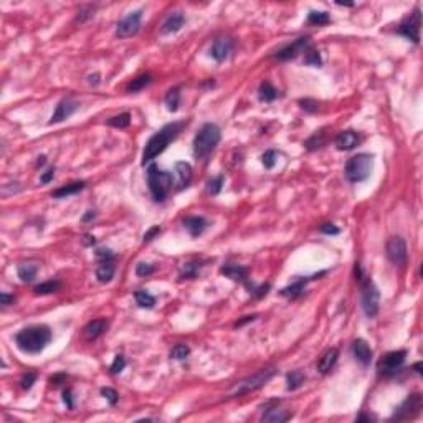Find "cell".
<instances>
[{
    "mask_svg": "<svg viewBox=\"0 0 423 423\" xmlns=\"http://www.w3.org/2000/svg\"><path fill=\"white\" fill-rule=\"evenodd\" d=\"M63 402H65V404H67L68 408H73L71 392H69V390H65V392H63Z\"/></svg>",
    "mask_w": 423,
    "mask_h": 423,
    "instance_id": "cell-54",
    "label": "cell"
},
{
    "mask_svg": "<svg viewBox=\"0 0 423 423\" xmlns=\"http://www.w3.org/2000/svg\"><path fill=\"white\" fill-rule=\"evenodd\" d=\"M93 15H94V9H93V7H85V9H81L80 12H78L76 22H85L86 18L93 17Z\"/></svg>",
    "mask_w": 423,
    "mask_h": 423,
    "instance_id": "cell-46",
    "label": "cell"
},
{
    "mask_svg": "<svg viewBox=\"0 0 423 423\" xmlns=\"http://www.w3.org/2000/svg\"><path fill=\"white\" fill-rule=\"evenodd\" d=\"M35 380H36V375H35V373H32V372H30V373H27V375L22 379V382H20V384H22V389L28 390V389L32 387V385H34V382H35Z\"/></svg>",
    "mask_w": 423,
    "mask_h": 423,
    "instance_id": "cell-48",
    "label": "cell"
},
{
    "mask_svg": "<svg viewBox=\"0 0 423 423\" xmlns=\"http://www.w3.org/2000/svg\"><path fill=\"white\" fill-rule=\"evenodd\" d=\"M223 182H225L223 175H217L215 179H212L210 182H208V187H207L208 194H212V195L219 194V192L221 190V187H223Z\"/></svg>",
    "mask_w": 423,
    "mask_h": 423,
    "instance_id": "cell-38",
    "label": "cell"
},
{
    "mask_svg": "<svg viewBox=\"0 0 423 423\" xmlns=\"http://www.w3.org/2000/svg\"><path fill=\"white\" fill-rule=\"evenodd\" d=\"M266 410H268V412L263 415L261 420L268 422V423H285V422H288L291 417H293L291 412H288V410H281V408H278V406L266 408Z\"/></svg>",
    "mask_w": 423,
    "mask_h": 423,
    "instance_id": "cell-23",
    "label": "cell"
},
{
    "mask_svg": "<svg viewBox=\"0 0 423 423\" xmlns=\"http://www.w3.org/2000/svg\"><path fill=\"white\" fill-rule=\"evenodd\" d=\"M14 301H15L14 296H9V294H5V293L0 294V305L2 306H9L10 303H14Z\"/></svg>",
    "mask_w": 423,
    "mask_h": 423,
    "instance_id": "cell-53",
    "label": "cell"
},
{
    "mask_svg": "<svg viewBox=\"0 0 423 423\" xmlns=\"http://www.w3.org/2000/svg\"><path fill=\"white\" fill-rule=\"evenodd\" d=\"M53 177H55V169H50V170L45 172L42 177H40V182H42V184H48Z\"/></svg>",
    "mask_w": 423,
    "mask_h": 423,
    "instance_id": "cell-52",
    "label": "cell"
},
{
    "mask_svg": "<svg viewBox=\"0 0 423 423\" xmlns=\"http://www.w3.org/2000/svg\"><path fill=\"white\" fill-rule=\"evenodd\" d=\"M306 281H307V279H298V281H294L293 285H289V286H286V288H283L281 289V296L291 298V299L299 296V294H301L303 291H305Z\"/></svg>",
    "mask_w": 423,
    "mask_h": 423,
    "instance_id": "cell-29",
    "label": "cell"
},
{
    "mask_svg": "<svg viewBox=\"0 0 423 423\" xmlns=\"http://www.w3.org/2000/svg\"><path fill=\"white\" fill-rule=\"evenodd\" d=\"M85 186H86L85 182H71V184H68V186H63V187H60V188H56V190L53 192L51 195L55 197V199H65V197L75 195L80 190H83Z\"/></svg>",
    "mask_w": 423,
    "mask_h": 423,
    "instance_id": "cell-27",
    "label": "cell"
},
{
    "mask_svg": "<svg viewBox=\"0 0 423 423\" xmlns=\"http://www.w3.org/2000/svg\"><path fill=\"white\" fill-rule=\"evenodd\" d=\"M322 144H324V135H322V133H319V134H314L311 139H307L306 147L309 151H313V149H318V147H321Z\"/></svg>",
    "mask_w": 423,
    "mask_h": 423,
    "instance_id": "cell-41",
    "label": "cell"
},
{
    "mask_svg": "<svg viewBox=\"0 0 423 423\" xmlns=\"http://www.w3.org/2000/svg\"><path fill=\"white\" fill-rule=\"evenodd\" d=\"M101 393H102V397L106 398V400L109 402L111 405H116L118 404V392L114 389H111V387H104V389H101Z\"/></svg>",
    "mask_w": 423,
    "mask_h": 423,
    "instance_id": "cell-42",
    "label": "cell"
},
{
    "mask_svg": "<svg viewBox=\"0 0 423 423\" xmlns=\"http://www.w3.org/2000/svg\"><path fill=\"white\" fill-rule=\"evenodd\" d=\"M91 217H94V213H93V212H88V213H86V215H85V219H83V220H85V221H88L89 219H91Z\"/></svg>",
    "mask_w": 423,
    "mask_h": 423,
    "instance_id": "cell-58",
    "label": "cell"
},
{
    "mask_svg": "<svg viewBox=\"0 0 423 423\" xmlns=\"http://www.w3.org/2000/svg\"><path fill=\"white\" fill-rule=\"evenodd\" d=\"M261 159H263V164H265L266 169H273L274 164H276V161H278V152H276V151H273V149H270V151H266V152L263 154Z\"/></svg>",
    "mask_w": 423,
    "mask_h": 423,
    "instance_id": "cell-39",
    "label": "cell"
},
{
    "mask_svg": "<svg viewBox=\"0 0 423 423\" xmlns=\"http://www.w3.org/2000/svg\"><path fill=\"white\" fill-rule=\"evenodd\" d=\"M197 268H199V266H197V263H187V265L184 266L180 273H182L184 278H192V276H195Z\"/></svg>",
    "mask_w": 423,
    "mask_h": 423,
    "instance_id": "cell-45",
    "label": "cell"
},
{
    "mask_svg": "<svg viewBox=\"0 0 423 423\" xmlns=\"http://www.w3.org/2000/svg\"><path fill=\"white\" fill-rule=\"evenodd\" d=\"M373 167V157L369 154H357L346 164V177L352 184L364 182L371 175Z\"/></svg>",
    "mask_w": 423,
    "mask_h": 423,
    "instance_id": "cell-7",
    "label": "cell"
},
{
    "mask_svg": "<svg viewBox=\"0 0 423 423\" xmlns=\"http://www.w3.org/2000/svg\"><path fill=\"white\" fill-rule=\"evenodd\" d=\"M188 354H190V349H188V346H186V344H177V346L170 351V357L175 360L186 359Z\"/></svg>",
    "mask_w": 423,
    "mask_h": 423,
    "instance_id": "cell-37",
    "label": "cell"
},
{
    "mask_svg": "<svg viewBox=\"0 0 423 423\" xmlns=\"http://www.w3.org/2000/svg\"><path fill=\"white\" fill-rule=\"evenodd\" d=\"M134 298H135V303H137L141 307H147V309H149V307H154V305H155V298L144 289L135 291Z\"/></svg>",
    "mask_w": 423,
    "mask_h": 423,
    "instance_id": "cell-31",
    "label": "cell"
},
{
    "mask_svg": "<svg viewBox=\"0 0 423 423\" xmlns=\"http://www.w3.org/2000/svg\"><path fill=\"white\" fill-rule=\"evenodd\" d=\"M286 380H288V390H296L305 384L306 377L301 371H293L286 375Z\"/></svg>",
    "mask_w": 423,
    "mask_h": 423,
    "instance_id": "cell-32",
    "label": "cell"
},
{
    "mask_svg": "<svg viewBox=\"0 0 423 423\" xmlns=\"http://www.w3.org/2000/svg\"><path fill=\"white\" fill-rule=\"evenodd\" d=\"M184 23H186V15L182 12H174L162 23V34H175L184 27Z\"/></svg>",
    "mask_w": 423,
    "mask_h": 423,
    "instance_id": "cell-19",
    "label": "cell"
},
{
    "mask_svg": "<svg viewBox=\"0 0 423 423\" xmlns=\"http://www.w3.org/2000/svg\"><path fill=\"white\" fill-rule=\"evenodd\" d=\"M131 124V116L127 113H122L119 116H114L111 118L108 121V126H113V127H118V129H124Z\"/></svg>",
    "mask_w": 423,
    "mask_h": 423,
    "instance_id": "cell-36",
    "label": "cell"
},
{
    "mask_svg": "<svg viewBox=\"0 0 423 423\" xmlns=\"http://www.w3.org/2000/svg\"><path fill=\"white\" fill-rule=\"evenodd\" d=\"M192 167L188 162H177L175 164V186H177V190H184L190 186L192 182Z\"/></svg>",
    "mask_w": 423,
    "mask_h": 423,
    "instance_id": "cell-16",
    "label": "cell"
},
{
    "mask_svg": "<svg viewBox=\"0 0 423 423\" xmlns=\"http://www.w3.org/2000/svg\"><path fill=\"white\" fill-rule=\"evenodd\" d=\"M51 340V331L48 326H30L15 336V342L20 351L27 354H40Z\"/></svg>",
    "mask_w": 423,
    "mask_h": 423,
    "instance_id": "cell-1",
    "label": "cell"
},
{
    "mask_svg": "<svg viewBox=\"0 0 423 423\" xmlns=\"http://www.w3.org/2000/svg\"><path fill=\"white\" fill-rule=\"evenodd\" d=\"M61 283L56 281V279H50L47 283H42V285L35 286V294H50V293H56L60 289Z\"/></svg>",
    "mask_w": 423,
    "mask_h": 423,
    "instance_id": "cell-34",
    "label": "cell"
},
{
    "mask_svg": "<svg viewBox=\"0 0 423 423\" xmlns=\"http://www.w3.org/2000/svg\"><path fill=\"white\" fill-rule=\"evenodd\" d=\"M338 357H339V351L338 349H329V351H326L324 354L319 357L318 360V371L321 373H327L332 371V367L336 365V362H338Z\"/></svg>",
    "mask_w": 423,
    "mask_h": 423,
    "instance_id": "cell-21",
    "label": "cell"
},
{
    "mask_svg": "<svg viewBox=\"0 0 423 423\" xmlns=\"http://www.w3.org/2000/svg\"><path fill=\"white\" fill-rule=\"evenodd\" d=\"M232 50H233V42L230 38H223V36H221V38H217L215 42H213L210 48V55L213 60L220 63V61L228 58Z\"/></svg>",
    "mask_w": 423,
    "mask_h": 423,
    "instance_id": "cell-15",
    "label": "cell"
},
{
    "mask_svg": "<svg viewBox=\"0 0 423 423\" xmlns=\"http://www.w3.org/2000/svg\"><path fill=\"white\" fill-rule=\"evenodd\" d=\"M307 45H309V36H301V38L294 40L293 43L286 45V47H283L281 50L276 51V58L278 60H291V58H296V56L299 55V53H303L307 48Z\"/></svg>",
    "mask_w": 423,
    "mask_h": 423,
    "instance_id": "cell-13",
    "label": "cell"
},
{
    "mask_svg": "<svg viewBox=\"0 0 423 423\" xmlns=\"http://www.w3.org/2000/svg\"><path fill=\"white\" fill-rule=\"evenodd\" d=\"M141 18H142V10H134L131 14H127L116 27V35L119 38H127L133 36L139 32L141 28Z\"/></svg>",
    "mask_w": 423,
    "mask_h": 423,
    "instance_id": "cell-10",
    "label": "cell"
},
{
    "mask_svg": "<svg viewBox=\"0 0 423 423\" xmlns=\"http://www.w3.org/2000/svg\"><path fill=\"white\" fill-rule=\"evenodd\" d=\"M387 256L389 260L397 266H404L408 258L406 253V243L402 237H392L387 241Z\"/></svg>",
    "mask_w": 423,
    "mask_h": 423,
    "instance_id": "cell-11",
    "label": "cell"
},
{
    "mask_svg": "<svg viewBox=\"0 0 423 423\" xmlns=\"http://www.w3.org/2000/svg\"><path fill=\"white\" fill-rule=\"evenodd\" d=\"M306 63L311 65V67H321L322 65V60H321V55H319V51H309L306 55Z\"/></svg>",
    "mask_w": 423,
    "mask_h": 423,
    "instance_id": "cell-43",
    "label": "cell"
},
{
    "mask_svg": "<svg viewBox=\"0 0 423 423\" xmlns=\"http://www.w3.org/2000/svg\"><path fill=\"white\" fill-rule=\"evenodd\" d=\"M147 184L154 200L162 202L172 188V175L167 170H161L155 164H151L147 169Z\"/></svg>",
    "mask_w": 423,
    "mask_h": 423,
    "instance_id": "cell-4",
    "label": "cell"
},
{
    "mask_svg": "<svg viewBox=\"0 0 423 423\" xmlns=\"http://www.w3.org/2000/svg\"><path fill=\"white\" fill-rule=\"evenodd\" d=\"M36 271H38V266L35 263H22L17 268V274L23 283H32L36 276Z\"/></svg>",
    "mask_w": 423,
    "mask_h": 423,
    "instance_id": "cell-26",
    "label": "cell"
},
{
    "mask_svg": "<svg viewBox=\"0 0 423 423\" xmlns=\"http://www.w3.org/2000/svg\"><path fill=\"white\" fill-rule=\"evenodd\" d=\"M124 367H126V359L122 355H116V357H114L113 365H111V372L119 373V372L124 371Z\"/></svg>",
    "mask_w": 423,
    "mask_h": 423,
    "instance_id": "cell-44",
    "label": "cell"
},
{
    "mask_svg": "<svg viewBox=\"0 0 423 423\" xmlns=\"http://www.w3.org/2000/svg\"><path fill=\"white\" fill-rule=\"evenodd\" d=\"M321 232L326 233V235H338L339 228L336 227V225H332V223H324L321 227Z\"/></svg>",
    "mask_w": 423,
    "mask_h": 423,
    "instance_id": "cell-49",
    "label": "cell"
},
{
    "mask_svg": "<svg viewBox=\"0 0 423 423\" xmlns=\"http://www.w3.org/2000/svg\"><path fill=\"white\" fill-rule=\"evenodd\" d=\"M106 329H108V321H106V319H94V321L88 322L85 326L83 336H85V339L93 340V339L100 338Z\"/></svg>",
    "mask_w": 423,
    "mask_h": 423,
    "instance_id": "cell-20",
    "label": "cell"
},
{
    "mask_svg": "<svg viewBox=\"0 0 423 423\" xmlns=\"http://www.w3.org/2000/svg\"><path fill=\"white\" fill-rule=\"evenodd\" d=\"M274 373H276V369L274 367L261 369V371H258L256 373H253V375L237 382V384L230 389L228 397H240V395H245V393H250V392H254V390L261 389L266 382L273 379Z\"/></svg>",
    "mask_w": 423,
    "mask_h": 423,
    "instance_id": "cell-5",
    "label": "cell"
},
{
    "mask_svg": "<svg viewBox=\"0 0 423 423\" xmlns=\"http://www.w3.org/2000/svg\"><path fill=\"white\" fill-rule=\"evenodd\" d=\"M362 289L360 294V305H362L364 313L367 314V318H375L379 314V305H380V293L377 289V286L373 285L371 278H367L365 274L357 278Z\"/></svg>",
    "mask_w": 423,
    "mask_h": 423,
    "instance_id": "cell-6",
    "label": "cell"
},
{
    "mask_svg": "<svg viewBox=\"0 0 423 423\" xmlns=\"http://www.w3.org/2000/svg\"><path fill=\"white\" fill-rule=\"evenodd\" d=\"M220 137L221 134L217 124L208 122V124L202 126V129L199 131V134L194 139V155L197 161H203L205 157H208L215 151V147L219 146Z\"/></svg>",
    "mask_w": 423,
    "mask_h": 423,
    "instance_id": "cell-3",
    "label": "cell"
},
{
    "mask_svg": "<svg viewBox=\"0 0 423 423\" xmlns=\"http://www.w3.org/2000/svg\"><path fill=\"white\" fill-rule=\"evenodd\" d=\"M299 104H301L303 109L309 111V113H314V111L318 109V102L313 101V100H301L299 101Z\"/></svg>",
    "mask_w": 423,
    "mask_h": 423,
    "instance_id": "cell-47",
    "label": "cell"
},
{
    "mask_svg": "<svg viewBox=\"0 0 423 423\" xmlns=\"http://www.w3.org/2000/svg\"><path fill=\"white\" fill-rule=\"evenodd\" d=\"M422 410V395L420 393H412L405 398V402L402 404L393 413V420H408L420 413Z\"/></svg>",
    "mask_w": 423,
    "mask_h": 423,
    "instance_id": "cell-9",
    "label": "cell"
},
{
    "mask_svg": "<svg viewBox=\"0 0 423 423\" xmlns=\"http://www.w3.org/2000/svg\"><path fill=\"white\" fill-rule=\"evenodd\" d=\"M184 227H186L188 230V233H190L192 237H199L202 235V233L205 232V228L208 227V221L203 219V217H187L186 220H184Z\"/></svg>",
    "mask_w": 423,
    "mask_h": 423,
    "instance_id": "cell-22",
    "label": "cell"
},
{
    "mask_svg": "<svg viewBox=\"0 0 423 423\" xmlns=\"http://www.w3.org/2000/svg\"><path fill=\"white\" fill-rule=\"evenodd\" d=\"M76 109H78V102L76 101L69 100V98H67V100H61L58 104H56V109H55V113H53L50 122L53 124V122L65 121V119H68L73 113H76Z\"/></svg>",
    "mask_w": 423,
    "mask_h": 423,
    "instance_id": "cell-14",
    "label": "cell"
},
{
    "mask_svg": "<svg viewBox=\"0 0 423 423\" xmlns=\"http://www.w3.org/2000/svg\"><path fill=\"white\" fill-rule=\"evenodd\" d=\"M359 144V135L354 131H342L336 137V147L339 151H351Z\"/></svg>",
    "mask_w": 423,
    "mask_h": 423,
    "instance_id": "cell-18",
    "label": "cell"
},
{
    "mask_svg": "<svg viewBox=\"0 0 423 423\" xmlns=\"http://www.w3.org/2000/svg\"><path fill=\"white\" fill-rule=\"evenodd\" d=\"M159 233H161V228H159V227H152V228H151L149 232H147L146 235H144V241H151L155 235H159Z\"/></svg>",
    "mask_w": 423,
    "mask_h": 423,
    "instance_id": "cell-51",
    "label": "cell"
},
{
    "mask_svg": "<svg viewBox=\"0 0 423 423\" xmlns=\"http://www.w3.org/2000/svg\"><path fill=\"white\" fill-rule=\"evenodd\" d=\"M154 273V266L149 265V263H139L137 266H135V274L141 278L144 276H149V274Z\"/></svg>",
    "mask_w": 423,
    "mask_h": 423,
    "instance_id": "cell-40",
    "label": "cell"
},
{
    "mask_svg": "<svg viewBox=\"0 0 423 423\" xmlns=\"http://www.w3.org/2000/svg\"><path fill=\"white\" fill-rule=\"evenodd\" d=\"M253 319H254V316H245V319H241V321H238V322L235 324V326H237V327H240V326H243L245 322L253 321Z\"/></svg>",
    "mask_w": 423,
    "mask_h": 423,
    "instance_id": "cell-56",
    "label": "cell"
},
{
    "mask_svg": "<svg viewBox=\"0 0 423 423\" xmlns=\"http://www.w3.org/2000/svg\"><path fill=\"white\" fill-rule=\"evenodd\" d=\"M43 164H45V157L42 155V157H38V166H43Z\"/></svg>",
    "mask_w": 423,
    "mask_h": 423,
    "instance_id": "cell-60",
    "label": "cell"
},
{
    "mask_svg": "<svg viewBox=\"0 0 423 423\" xmlns=\"http://www.w3.org/2000/svg\"><path fill=\"white\" fill-rule=\"evenodd\" d=\"M420 25H422V15H420V10H415L405 22L400 23L398 27V34L404 35L405 38L412 40V42L418 43L420 42Z\"/></svg>",
    "mask_w": 423,
    "mask_h": 423,
    "instance_id": "cell-12",
    "label": "cell"
},
{
    "mask_svg": "<svg viewBox=\"0 0 423 423\" xmlns=\"http://www.w3.org/2000/svg\"><path fill=\"white\" fill-rule=\"evenodd\" d=\"M151 81H152V78H151V75H141V76L134 78V80L126 86V91H127V93L141 91V89H144L146 86L151 83Z\"/></svg>",
    "mask_w": 423,
    "mask_h": 423,
    "instance_id": "cell-30",
    "label": "cell"
},
{
    "mask_svg": "<svg viewBox=\"0 0 423 423\" xmlns=\"http://www.w3.org/2000/svg\"><path fill=\"white\" fill-rule=\"evenodd\" d=\"M94 241H96V240H94V237H91V235H86V237H85V240H83V243L89 246V245H94Z\"/></svg>",
    "mask_w": 423,
    "mask_h": 423,
    "instance_id": "cell-57",
    "label": "cell"
},
{
    "mask_svg": "<svg viewBox=\"0 0 423 423\" xmlns=\"http://www.w3.org/2000/svg\"><path fill=\"white\" fill-rule=\"evenodd\" d=\"M415 371H417L418 373H422V364H420V362L415 364Z\"/></svg>",
    "mask_w": 423,
    "mask_h": 423,
    "instance_id": "cell-59",
    "label": "cell"
},
{
    "mask_svg": "<svg viewBox=\"0 0 423 423\" xmlns=\"http://www.w3.org/2000/svg\"><path fill=\"white\" fill-rule=\"evenodd\" d=\"M276 96H278V91H276V88H274L273 85L268 83V81L261 83L260 89H258V98H260V101L271 102V101L276 100Z\"/></svg>",
    "mask_w": 423,
    "mask_h": 423,
    "instance_id": "cell-28",
    "label": "cell"
},
{
    "mask_svg": "<svg viewBox=\"0 0 423 423\" xmlns=\"http://www.w3.org/2000/svg\"><path fill=\"white\" fill-rule=\"evenodd\" d=\"M352 354L362 365H369L372 360V351L364 339H357L352 342Z\"/></svg>",
    "mask_w": 423,
    "mask_h": 423,
    "instance_id": "cell-17",
    "label": "cell"
},
{
    "mask_svg": "<svg viewBox=\"0 0 423 423\" xmlns=\"http://www.w3.org/2000/svg\"><path fill=\"white\" fill-rule=\"evenodd\" d=\"M184 126H186L184 122H170V124L164 126L159 133H155L152 137L147 141V144L144 147V152H142V166L154 161L159 154L164 152V151L167 149V146L180 134Z\"/></svg>",
    "mask_w": 423,
    "mask_h": 423,
    "instance_id": "cell-2",
    "label": "cell"
},
{
    "mask_svg": "<svg viewBox=\"0 0 423 423\" xmlns=\"http://www.w3.org/2000/svg\"><path fill=\"white\" fill-rule=\"evenodd\" d=\"M96 256L101 258V260H111L113 258V252L108 248H98L96 250Z\"/></svg>",
    "mask_w": 423,
    "mask_h": 423,
    "instance_id": "cell-50",
    "label": "cell"
},
{
    "mask_svg": "<svg viewBox=\"0 0 423 423\" xmlns=\"http://www.w3.org/2000/svg\"><path fill=\"white\" fill-rule=\"evenodd\" d=\"M307 22L311 23V25H326V23L331 22V17L327 12H318V10H313L309 12V15H307Z\"/></svg>",
    "mask_w": 423,
    "mask_h": 423,
    "instance_id": "cell-33",
    "label": "cell"
},
{
    "mask_svg": "<svg viewBox=\"0 0 423 423\" xmlns=\"http://www.w3.org/2000/svg\"><path fill=\"white\" fill-rule=\"evenodd\" d=\"M220 273L230 279H233V281H245L246 279V268L235 265V263H227L225 266H221Z\"/></svg>",
    "mask_w": 423,
    "mask_h": 423,
    "instance_id": "cell-24",
    "label": "cell"
},
{
    "mask_svg": "<svg viewBox=\"0 0 423 423\" xmlns=\"http://www.w3.org/2000/svg\"><path fill=\"white\" fill-rule=\"evenodd\" d=\"M179 102H180L179 88L170 89V91L167 93V96H166V106H167V109L172 111V113H175V111L179 109Z\"/></svg>",
    "mask_w": 423,
    "mask_h": 423,
    "instance_id": "cell-35",
    "label": "cell"
},
{
    "mask_svg": "<svg viewBox=\"0 0 423 423\" xmlns=\"http://www.w3.org/2000/svg\"><path fill=\"white\" fill-rule=\"evenodd\" d=\"M88 83L89 85H98V83H100V75H89L88 76Z\"/></svg>",
    "mask_w": 423,
    "mask_h": 423,
    "instance_id": "cell-55",
    "label": "cell"
},
{
    "mask_svg": "<svg viewBox=\"0 0 423 423\" xmlns=\"http://www.w3.org/2000/svg\"><path fill=\"white\" fill-rule=\"evenodd\" d=\"M406 357V351H392L389 354H385L377 364V371H379L380 375L390 377L393 373H397L400 371V367L405 362Z\"/></svg>",
    "mask_w": 423,
    "mask_h": 423,
    "instance_id": "cell-8",
    "label": "cell"
},
{
    "mask_svg": "<svg viewBox=\"0 0 423 423\" xmlns=\"http://www.w3.org/2000/svg\"><path fill=\"white\" fill-rule=\"evenodd\" d=\"M114 270H116V266H114V263L111 260H102L100 263V266L96 268V278L100 283H109L111 279H113L114 276Z\"/></svg>",
    "mask_w": 423,
    "mask_h": 423,
    "instance_id": "cell-25",
    "label": "cell"
}]
</instances>
